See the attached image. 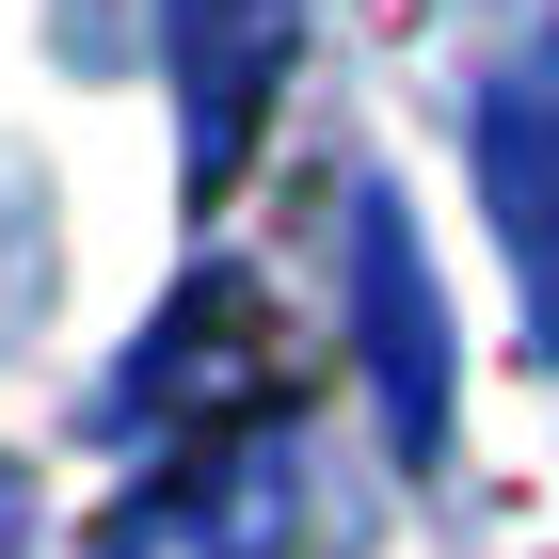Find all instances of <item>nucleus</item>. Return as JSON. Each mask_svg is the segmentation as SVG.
<instances>
[{
  "instance_id": "obj_3",
  "label": "nucleus",
  "mask_w": 559,
  "mask_h": 559,
  "mask_svg": "<svg viewBox=\"0 0 559 559\" xmlns=\"http://www.w3.org/2000/svg\"><path fill=\"white\" fill-rule=\"evenodd\" d=\"M304 0H176V96H192V192L240 176V144L272 129V81H288Z\"/></svg>"
},
{
  "instance_id": "obj_6",
  "label": "nucleus",
  "mask_w": 559,
  "mask_h": 559,
  "mask_svg": "<svg viewBox=\"0 0 559 559\" xmlns=\"http://www.w3.org/2000/svg\"><path fill=\"white\" fill-rule=\"evenodd\" d=\"M16 544H33V479L0 464V559H16Z\"/></svg>"
},
{
  "instance_id": "obj_1",
  "label": "nucleus",
  "mask_w": 559,
  "mask_h": 559,
  "mask_svg": "<svg viewBox=\"0 0 559 559\" xmlns=\"http://www.w3.org/2000/svg\"><path fill=\"white\" fill-rule=\"evenodd\" d=\"M352 320H368V368H384V431L400 464L448 448V304H431V257H416V209L384 176L352 192Z\"/></svg>"
},
{
  "instance_id": "obj_4",
  "label": "nucleus",
  "mask_w": 559,
  "mask_h": 559,
  "mask_svg": "<svg viewBox=\"0 0 559 559\" xmlns=\"http://www.w3.org/2000/svg\"><path fill=\"white\" fill-rule=\"evenodd\" d=\"M479 192L512 224V272H527V320L559 352V48H527L512 81L479 96Z\"/></svg>"
},
{
  "instance_id": "obj_2",
  "label": "nucleus",
  "mask_w": 559,
  "mask_h": 559,
  "mask_svg": "<svg viewBox=\"0 0 559 559\" xmlns=\"http://www.w3.org/2000/svg\"><path fill=\"white\" fill-rule=\"evenodd\" d=\"M272 384V320L240 272H192V288L160 304V336L112 368V416L129 431H192V416H240V400Z\"/></svg>"
},
{
  "instance_id": "obj_5",
  "label": "nucleus",
  "mask_w": 559,
  "mask_h": 559,
  "mask_svg": "<svg viewBox=\"0 0 559 559\" xmlns=\"http://www.w3.org/2000/svg\"><path fill=\"white\" fill-rule=\"evenodd\" d=\"M272 527H288V464H240V448H209V464H176V479H144L129 512L96 527L81 559H272Z\"/></svg>"
}]
</instances>
